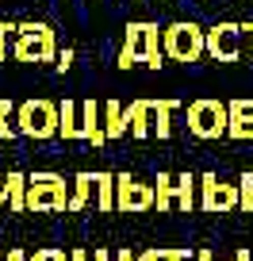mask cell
Here are the masks:
<instances>
[{
    "instance_id": "6da1fadb",
    "label": "cell",
    "mask_w": 253,
    "mask_h": 261,
    "mask_svg": "<svg viewBox=\"0 0 253 261\" xmlns=\"http://www.w3.org/2000/svg\"><path fill=\"white\" fill-rule=\"evenodd\" d=\"M27 185H31L27 188V207H35V212L66 204V185H62L58 177H31Z\"/></svg>"
},
{
    "instance_id": "30bf717a",
    "label": "cell",
    "mask_w": 253,
    "mask_h": 261,
    "mask_svg": "<svg viewBox=\"0 0 253 261\" xmlns=\"http://www.w3.org/2000/svg\"><path fill=\"white\" fill-rule=\"evenodd\" d=\"M107 123H111V135H119V130H123V123H119V108H107Z\"/></svg>"
},
{
    "instance_id": "277c9868",
    "label": "cell",
    "mask_w": 253,
    "mask_h": 261,
    "mask_svg": "<svg viewBox=\"0 0 253 261\" xmlns=\"http://www.w3.org/2000/svg\"><path fill=\"white\" fill-rule=\"evenodd\" d=\"M169 50L177 58H192L200 50V39H196V27H173L169 31Z\"/></svg>"
},
{
    "instance_id": "7a4b0ae2",
    "label": "cell",
    "mask_w": 253,
    "mask_h": 261,
    "mask_svg": "<svg viewBox=\"0 0 253 261\" xmlns=\"http://www.w3.org/2000/svg\"><path fill=\"white\" fill-rule=\"evenodd\" d=\"M54 127H58V115H54V108L50 104H23L19 108V130L23 135H35V139H46V135H54Z\"/></svg>"
},
{
    "instance_id": "52a82bcc",
    "label": "cell",
    "mask_w": 253,
    "mask_h": 261,
    "mask_svg": "<svg viewBox=\"0 0 253 261\" xmlns=\"http://www.w3.org/2000/svg\"><path fill=\"white\" fill-rule=\"evenodd\" d=\"M142 204H150V192L146 188H127V180H123V207H142Z\"/></svg>"
},
{
    "instance_id": "8fae6325",
    "label": "cell",
    "mask_w": 253,
    "mask_h": 261,
    "mask_svg": "<svg viewBox=\"0 0 253 261\" xmlns=\"http://www.w3.org/2000/svg\"><path fill=\"white\" fill-rule=\"evenodd\" d=\"M35 261H66L58 250H42V253H35Z\"/></svg>"
},
{
    "instance_id": "ba28073f",
    "label": "cell",
    "mask_w": 253,
    "mask_h": 261,
    "mask_svg": "<svg viewBox=\"0 0 253 261\" xmlns=\"http://www.w3.org/2000/svg\"><path fill=\"white\" fill-rule=\"evenodd\" d=\"M8 115H12V104L0 100V139H12V135H16V127L8 123Z\"/></svg>"
},
{
    "instance_id": "8992f818",
    "label": "cell",
    "mask_w": 253,
    "mask_h": 261,
    "mask_svg": "<svg viewBox=\"0 0 253 261\" xmlns=\"http://www.w3.org/2000/svg\"><path fill=\"white\" fill-rule=\"evenodd\" d=\"M219 119H222V112L215 104H196L192 108V127H196L200 135H215V130H219Z\"/></svg>"
},
{
    "instance_id": "4fadbf2b",
    "label": "cell",
    "mask_w": 253,
    "mask_h": 261,
    "mask_svg": "<svg viewBox=\"0 0 253 261\" xmlns=\"http://www.w3.org/2000/svg\"><path fill=\"white\" fill-rule=\"evenodd\" d=\"M4 261H23V253H8V257H4Z\"/></svg>"
},
{
    "instance_id": "3957f363",
    "label": "cell",
    "mask_w": 253,
    "mask_h": 261,
    "mask_svg": "<svg viewBox=\"0 0 253 261\" xmlns=\"http://www.w3.org/2000/svg\"><path fill=\"white\" fill-rule=\"evenodd\" d=\"M19 42H16V54L23 62H39V58H50V31L46 27H19Z\"/></svg>"
},
{
    "instance_id": "5bb4252c",
    "label": "cell",
    "mask_w": 253,
    "mask_h": 261,
    "mask_svg": "<svg viewBox=\"0 0 253 261\" xmlns=\"http://www.w3.org/2000/svg\"><path fill=\"white\" fill-rule=\"evenodd\" d=\"M0 261H4V257H0Z\"/></svg>"
},
{
    "instance_id": "7c38bea8",
    "label": "cell",
    "mask_w": 253,
    "mask_h": 261,
    "mask_svg": "<svg viewBox=\"0 0 253 261\" xmlns=\"http://www.w3.org/2000/svg\"><path fill=\"white\" fill-rule=\"evenodd\" d=\"M4 31H12V27L0 23V62H4V50H8V42H4Z\"/></svg>"
},
{
    "instance_id": "5b68a950",
    "label": "cell",
    "mask_w": 253,
    "mask_h": 261,
    "mask_svg": "<svg viewBox=\"0 0 253 261\" xmlns=\"http://www.w3.org/2000/svg\"><path fill=\"white\" fill-rule=\"evenodd\" d=\"M27 180L19 177V173H8V177H4V185H0V200H4V204L12 207V212H19V207L27 204Z\"/></svg>"
},
{
    "instance_id": "9c48e42d",
    "label": "cell",
    "mask_w": 253,
    "mask_h": 261,
    "mask_svg": "<svg viewBox=\"0 0 253 261\" xmlns=\"http://www.w3.org/2000/svg\"><path fill=\"white\" fill-rule=\"evenodd\" d=\"M58 123H62V135H77V123H73V108H62V119H58Z\"/></svg>"
}]
</instances>
